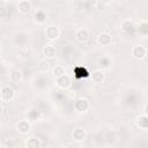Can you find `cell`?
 <instances>
[{
	"label": "cell",
	"instance_id": "ffe728a7",
	"mask_svg": "<svg viewBox=\"0 0 148 148\" xmlns=\"http://www.w3.org/2000/svg\"><path fill=\"white\" fill-rule=\"evenodd\" d=\"M145 114H147V116H148V103L145 105Z\"/></svg>",
	"mask_w": 148,
	"mask_h": 148
},
{
	"label": "cell",
	"instance_id": "4fadbf2b",
	"mask_svg": "<svg viewBox=\"0 0 148 148\" xmlns=\"http://www.w3.org/2000/svg\"><path fill=\"white\" fill-rule=\"evenodd\" d=\"M23 80V74L20 69H14L9 73V81L13 83H18Z\"/></svg>",
	"mask_w": 148,
	"mask_h": 148
},
{
	"label": "cell",
	"instance_id": "5bb4252c",
	"mask_svg": "<svg viewBox=\"0 0 148 148\" xmlns=\"http://www.w3.org/2000/svg\"><path fill=\"white\" fill-rule=\"evenodd\" d=\"M24 145H25L27 148H40V147H42L40 140L37 139V138H34V136L28 138V139L25 140V143H24Z\"/></svg>",
	"mask_w": 148,
	"mask_h": 148
},
{
	"label": "cell",
	"instance_id": "d6986e66",
	"mask_svg": "<svg viewBox=\"0 0 148 148\" xmlns=\"http://www.w3.org/2000/svg\"><path fill=\"white\" fill-rule=\"evenodd\" d=\"M35 20L39 23H43L45 21V14L42 12V10H38L36 14H35Z\"/></svg>",
	"mask_w": 148,
	"mask_h": 148
},
{
	"label": "cell",
	"instance_id": "cb8c5ba5",
	"mask_svg": "<svg viewBox=\"0 0 148 148\" xmlns=\"http://www.w3.org/2000/svg\"><path fill=\"white\" fill-rule=\"evenodd\" d=\"M18 1H21V0H18Z\"/></svg>",
	"mask_w": 148,
	"mask_h": 148
},
{
	"label": "cell",
	"instance_id": "9c48e42d",
	"mask_svg": "<svg viewBox=\"0 0 148 148\" xmlns=\"http://www.w3.org/2000/svg\"><path fill=\"white\" fill-rule=\"evenodd\" d=\"M17 12L27 15L31 12V2L29 0H21L17 2Z\"/></svg>",
	"mask_w": 148,
	"mask_h": 148
},
{
	"label": "cell",
	"instance_id": "e0dca14e",
	"mask_svg": "<svg viewBox=\"0 0 148 148\" xmlns=\"http://www.w3.org/2000/svg\"><path fill=\"white\" fill-rule=\"evenodd\" d=\"M52 73H53V75H54V77H58V76H61V75L66 74V68H65V66L58 65V66H56V67L53 68Z\"/></svg>",
	"mask_w": 148,
	"mask_h": 148
},
{
	"label": "cell",
	"instance_id": "30bf717a",
	"mask_svg": "<svg viewBox=\"0 0 148 148\" xmlns=\"http://www.w3.org/2000/svg\"><path fill=\"white\" fill-rule=\"evenodd\" d=\"M97 44L101 45V46H108L111 44L112 42V37L110 34L108 32H101L98 36H97Z\"/></svg>",
	"mask_w": 148,
	"mask_h": 148
},
{
	"label": "cell",
	"instance_id": "6da1fadb",
	"mask_svg": "<svg viewBox=\"0 0 148 148\" xmlns=\"http://www.w3.org/2000/svg\"><path fill=\"white\" fill-rule=\"evenodd\" d=\"M60 34H61V31H60L59 27H57V25H54V24H50V25H47L46 29H45V36H46V38H47L49 40H51V42L57 40V39L60 37Z\"/></svg>",
	"mask_w": 148,
	"mask_h": 148
},
{
	"label": "cell",
	"instance_id": "ac0fdd59",
	"mask_svg": "<svg viewBox=\"0 0 148 148\" xmlns=\"http://www.w3.org/2000/svg\"><path fill=\"white\" fill-rule=\"evenodd\" d=\"M120 27H121V30H123V31L128 32V31L133 28V22H132L131 20H125V21H123V22H121Z\"/></svg>",
	"mask_w": 148,
	"mask_h": 148
},
{
	"label": "cell",
	"instance_id": "8992f818",
	"mask_svg": "<svg viewBox=\"0 0 148 148\" xmlns=\"http://www.w3.org/2000/svg\"><path fill=\"white\" fill-rule=\"evenodd\" d=\"M132 56L135 58V59H143L146 56H147V49L143 46V45H134L132 47Z\"/></svg>",
	"mask_w": 148,
	"mask_h": 148
},
{
	"label": "cell",
	"instance_id": "7402d4cb",
	"mask_svg": "<svg viewBox=\"0 0 148 148\" xmlns=\"http://www.w3.org/2000/svg\"><path fill=\"white\" fill-rule=\"evenodd\" d=\"M66 1H72V0H66Z\"/></svg>",
	"mask_w": 148,
	"mask_h": 148
},
{
	"label": "cell",
	"instance_id": "3957f363",
	"mask_svg": "<svg viewBox=\"0 0 148 148\" xmlns=\"http://www.w3.org/2000/svg\"><path fill=\"white\" fill-rule=\"evenodd\" d=\"M89 108H90V103H89V101H88L87 98H84V97H80V98H77V99L74 102V109H75V111H77L79 113H84V112H87V111L89 110Z\"/></svg>",
	"mask_w": 148,
	"mask_h": 148
},
{
	"label": "cell",
	"instance_id": "52a82bcc",
	"mask_svg": "<svg viewBox=\"0 0 148 148\" xmlns=\"http://www.w3.org/2000/svg\"><path fill=\"white\" fill-rule=\"evenodd\" d=\"M72 138L75 142H83L87 139V132L82 127H76L72 133Z\"/></svg>",
	"mask_w": 148,
	"mask_h": 148
},
{
	"label": "cell",
	"instance_id": "44dd1931",
	"mask_svg": "<svg viewBox=\"0 0 148 148\" xmlns=\"http://www.w3.org/2000/svg\"><path fill=\"white\" fill-rule=\"evenodd\" d=\"M9 1H10V0H1V2H3V3H5V2H9Z\"/></svg>",
	"mask_w": 148,
	"mask_h": 148
},
{
	"label": "cell",
	"instance_id": "5b68a950",
	"mask_svg": "<svg viewBox=\"0 0 148 148\" xmlns=\"http://www.w3.org/2000/svg\"><path fill=\"white\" fill-rule=\"evenodd\" d=\"M90 37L89 30L87 28H79L75 31V38L79 43H86Z\"/></svg>",
	"mask_w": 148,
	"mask_h": 148
},
{
	"label": "cell",
	"instance_id": "7c38bea8",
	"mask_svg": "<svg viewBox=\"0 0 148 148\" xmlns=\"http://www.w3.org/2000/svg\"><path fill=\"white\" fill-rule=\"evenodd\" d=\"M105 80V74L101 69H96L91 73V81L94 83H102Z\"/></svg>",
	"mask_w": 148,
	"mask_h": 148
},
{
	"label": "cell",
	"instance_id": "8fae6325",
	"mask_svg": "<svg viewBox=\"0 0 148 148\" xmlns=\"http://www.w3.org/2000/svg\"><path fill=\"white\" fill-rule=\"evenodd\" d=\"M42 52H43V56L45 57V59H52V58H54V56H56V53H57V50H56L54 45H52V44H46V45L43 47Z\"/></svg>",
	"mask_w": 148,
	"mask_h": 148
},
{
	"label": "cell",
	"instance_id": "9a60e30c",
	"mask_svg": "<svg viewBox=\"0 0 148 148\" xmlns=\"http://www.w3.org/2000/svg\"><path fill=\"white\" fill-rule=\"evenodd\" d=\"M136 125H138L141 130L147 131V130H148V116H147V114L140 116V117L136 119Z\"/></svg>",
	"mask_w": 148,
	"mask_h": 148
},
{
	"label": "cell",
	"instance_id": "603a6c76",
	"mask_svg": "<svg viewBox=\"0 0 148 148\" xmlns=\"http://www.w3.org/2000/svg\"><path fill=\"white\" fill-rule=\"evenodd\" d=\"M124 1H128V0H124Z\"/></svg>",
	"mask_w": 148,
	"mask_h": 148
},
{
	"label": "cell",
	"instance_id": "ba28073f",
	"mask_svg": "<svg viewBox=\"0 0 148 148\" xmlns=\"http://www.w3.org/2000/svg\"><path fill=\"white\" fill-rule=\"evenodd\" d=\"M16 131L20 133V134H28L30 131H31V124L30 121L23 119V120H20L17 124H16Z\"/></svg>",
	"mask_w": 148,
	"mask_h": 148
},
{
	"label": "cell",
	"instance_id": "277c9868",
	"mask_svg": "<svg viewBox=\"0 0 148 148\" xmlns=\"http://www.w3.org/2000/svg\"><path fill=\"white\" fill-rule=\"evenodd\" d=\"M56 84L60 89H68L72 84V77L68 74H64L61 76L56 77Z\"/></svg>",
	"mask_w": 148,
	"mask_h": 148
},
{
	"label": "cell",
	"instance_id": "2e32d148",
	"mask_svg": "<svg viewBox=\"0 0 148 148\" xmlns=\"http://www.w3.org/2000/svg\"><path fill=\"white\" fill-rule=\"evenodd\" d=\"M50 68H51L50 62H49L46 59H45V60L39 61V62H38V65H37V71H38L39 73H46V72H49V71H50Z\"/></svg>",
	"mask_w": 148,
	"mask_h": 148
},
{
	"label": "cell",
	"instance_id": "7a4b0ae2",
	"mask_svg": "<svg viewBox=\"0 0 148 148\" xmlns=\"http://www.w3.org/2000/svg\"><path fill=\"white\" fill-rule=\"evenodd\" d=\"M15 97V91L9 86H3L0 89V98L2 102H10Z\"/></svg>",
	"mask_w": 148,
	"mask_h": 148
}]
</instances>
